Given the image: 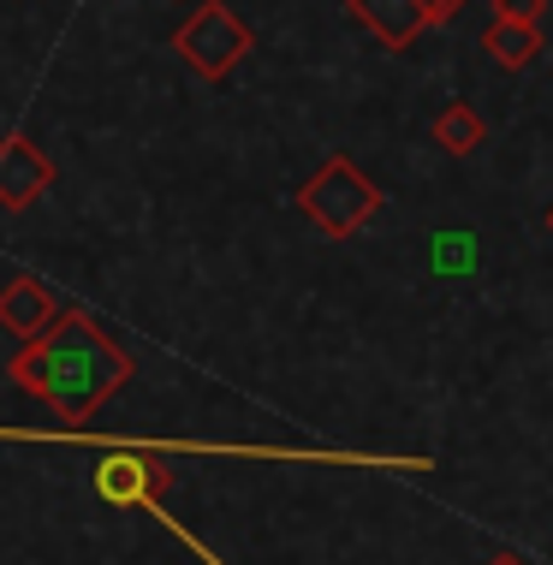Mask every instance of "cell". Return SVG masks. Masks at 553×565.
<instances>
[{
	"label": "cell",
	"instance_id": "obj_1",
	"mask_svg": "<svg viewBox=\"0 0 553 565\" xmlns=\"http://www.w3.org/2000/svg\"><path fill=\"white\" fill-rule=\"evenodd\" d=\"M12 381H19L24 393H36L66 429H84V423L131 381V358L89 310H60V322L42 333V340L19 345Z\"/></svg>",
	"mask_w": 553,
	"mask_h": 565
},
{
	"label": "cell",
	"instance_id": "obj_2",
	"mask_svg": "<svg viewBox=\"0 0 553 565\" xmlns=\"http://www.w3.org/2000/svg\"><path fill=\"white\" fill-rule=\"evenodd\" d=\"M298 209H304V221H310L316 233L351 238L381 215V191H375V179H369L363 167H351L345 156H328L316 167L310 185L298 191Z\"/></svg>",
	"mask_w": 553,
	"mask_h": 565
},
{
	"label": "cell",
	"instance_id": "obj_3",
	"mask_svg": "<svg viewBox=\"0 0 553 565\" xmlns=\"http://www.w3.org/2000/svg\"><path fill=\"white\" fill-rule=\"evenodd\" d=\"M173 49H179V60L196 72V78L221 84L226 72L256 49V36H251V24H244L226 0H209V7H196L191 19L173 30Z\"/></svg>",
	"mask_w": 553,
	"mask_h": 565
},
{
	"label": "cell",
	"instance_id": "obj_4",
	"mask_svg": "<svg viewBox=\"0 0 553 565\" xmlns=\"http://www.w3.org/2000/svg\"><path fill=\"white\" fill-rule=\"evenodd\" d=\"M102 465H96V494L107 507H137V512H156L161 518V494L173 488L161 452L137 447V440H96Z\"/></svg>",
	"mask_w": 553,
	"mask_h": 565
},
{
	"label": "cell",
	"instance_id": "obj_5",
	"mask_svg": "<svg viewBox=\"0 0 553 565\" xmlns=\"http://www.w3.org/2000/svg\"><path fill=\"white\" fill-rule=\"evenodd\" d=\"M49 185H54V161L30 137H0V209L24 215Z\"/></svg>",
	"mask_w": 553,
	"mask_h": 565
},
{
	"label": "cell",
	"instance_id": "obj_6",
	"mask_svg": "<svg viewBox=\"0 0 553 565\" xmlns=\"http://www.w3.org/2000/svg\"><path fill=\"white\" fill-rule=\"evenodd\" d=\"M54 322H60V303H54V292L36 280V274H19V280L0 286V328L19 333L24 345L42 340Z\"/></svg>",
	"mask_w": 553,
	"mask_h": 565
},
{
	"label": "cell",
	"instance_id": "obj_7",
	"mask_svg": "<svg viewBox=\"0 0 553 565\" xmlns=\"http://www.w3.org/2000/svg\"><path fill=\"white\" fill-rule=\"evenodd\" d=\"M345 19H358L381 49H411L417 30L428 24L423 0H345Z\"/></svg>",
	"mask_w": 553,
	"mask_h": 565
},
{
	"label": "cell",
	"instance_id": "obj_8",
	"mask_svg": "<svg viewBox=\"0 0 553 565\" xmlns=\"http://www.w3.org/2000/svg\"><path fill=\"white\" fill-rule=\"evenodd\" d=\"M482 49L494 54V66L518 72V66H530V60L542 54V24H512V19H488V30H482Z\"/></svg>",
	"mask_w": 553,
	"mask_h": 565
},
{
	"label": "cell",
	"instance_id": "obj_9",
	"mask_svg": "<svg viewBox=\"0 0 553 565\" xmlns=\"http://www.w3.org/2000/svg\"><path fill=\"white\" fill-rule=\"evenodd\" d=\"M435 143L447 149V156H476V149L488 143V131H482V114L465 108V102H447L435 119Z\"/></svg>",
	"mask_w": 553,
	"mask_h": 565
},
{
	"label": "cell",
	"instance_id": "obj_10",
	"mask_svg": "<svg viewBox=\"0 0 553 565\" xmlns=\"http://www.w3.org/2000/svg\"><path fill=\"white\" fill-rule=\"evenodd\" d=\"M547 0H494V19H512V24H542Z\"/></svg>",
	"mask_w": 553,
	"mask_h": 565
},
{
	"label": "cell",
	"instance_id": "obj_11",
	"mask_svg": "<svg viewBox=\"0 0 553 565\" xmlns=\"http://www.w3.org/2000/svg\"><path fill=\"white\" fill-rule=\"evenodd\" d=\"M465 7V0H423V12H428V24H447L453 12Z\"/></svg>",
	"mask_w": 553,
	"mask_h": 565
},
{
	"label": "cell",
	"instance_id": "obj_12",
	"mask_svg": "<svg viewBox=\"0 0 553 565\" xmlns=\"http://www.w3.org/2000/svg\"><path fill=\"white\" fill-rule=\"evenodd\" d=\"M488 565H524V559H518V554H494V559H488Z\"/></svg>",
	"mask_w": 553,
	"mask_h": 565
},
{
	"label": "cell",
	"instance_id": "obj_13",
	"mask_svg": "<svg viewBox=\"0 0 553 565\" xmlns=\"http://www.w3.org/2000/svg\"><path fill=\"white\" fill-rule=\"evenodd\" d=\"M542 221H547V233H553V203H547V215H542Z\"/></svg>",
	"mask_w": 553,
	"mask_h": 565
}]
</instances>
